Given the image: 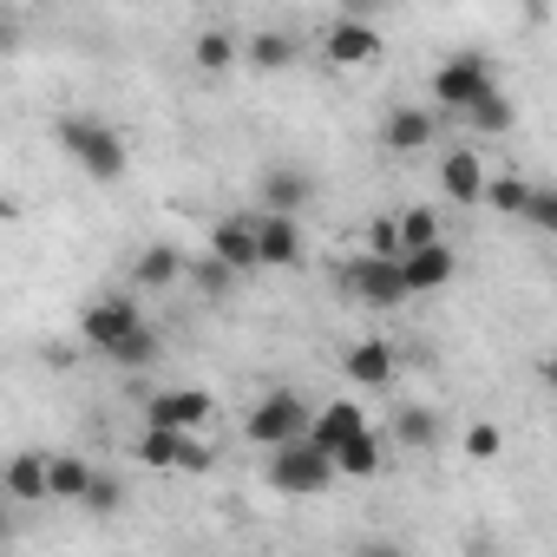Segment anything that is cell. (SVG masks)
<instances>
[{"label": "cell", "mask_w": 557, "mask_h": 557, "mask_svg": "<svg viewBox=\"0 0 557 557\" xmlns=\"http://www.w3.org/2000/svg\"><path fill=\"white\" fill-rule=\"evenodd\" d=\"M335 466H342V479H374V472H381V433L361 426L355 440H342V446H335Z\"/></svg>", "instance_id": "44dd1931"}, {"label": "cell", "mask_w": 557, "mask_h": 557, "mask_svg": "<svg viewBox=\"0 0 557 557\" xmlns=\"http://www.w3.org/2000/svg\"><path fill=\"white\" fill-rule=\"evenodd\" d=\"M184 446H190L184 426H151L145 420V433H138V459L145 466H184Z\"/></svg>", "instance_id": "7402d4cb"}, {"label": "cell", "mask_w": 557, "mask_h": 557, "mask_svg": "<svg viewBox=\"0 0 557 557\" xmlns=\"http://www.w3.org/2000/svg\"><path fill=\"white\" fill-rule=\"evenodd\" d=\"M492 86H498V79H492V66H485L479 53H453V60L433 73V106L459 119V112H466L472 99H485Z\"/></svg>", "instance_id": "5b68a950"}, {"label": "cell", "mask_w": 557, "mask_h": 557, "mask_svg": "<svg viewBox=\"0 0 557 557\" xmlns=\"http://www.w3.org/2000/svg\"><path fill=\"white\" fill-rule=\"evenodd\" d=\"M256 197H262V210H302L315 197V177L296 171V164H275V171L256 177Z\"/></svg>", "instance_id": "4fadbf2b"}, {"label": "cell", "mask_w": 557, "mask_h": 557, "mask_svg": "<svg viewBox=\"0 0 557 557\" xmlns=\"http://www.w3.org/2000/svg\"><path fill=\"white\" fill-rule=\"evenodd\" d=\"M394 433H400V446H413V453H426V446L440 440V420H433L426 407H400V420H394Z\"/></svg>", "instance_id": "d4e9b609"}, {"label": "cell", "mask_w": 557, "mask_h": 557, "mask_svg": "<svg viewBox=\"0 0 557 557\" xmlns=\"http://www.w3.org/2000/svg\"><path fill=\"white\" fill-rule=\"evenodd\" d=\"M190 60H197L203 73H223V66H236V40L210 27V34H197V47H190Z\"/></svg>", "instance_id": "484cf974"}, {"label": "cell", "mask_w": 557, "mask_h": 557, "mask_svg": "<svg viewBox=\"0 0 557 557\" xmlns=\"http://www.w3.org/2000/svg\"><path fill=\"white\" fill-rule=\"evenodd\" d=\"M524 223H537V230H550V236H557V190H531Z\"/></svg>", "instance_id": "d6a6232c"}, {"label": "cell", "mask_w": 557, "mask_h": 557, "mask_svg": "<svg viewBox=\"0 0 557 557\" xmlns=\"http://www.w3.org/2000/svg\"><path fill=\"white\" fill-rule=\"evenodd\" d=\"M60 145L73 151V164L92 177V184H119L125 177V138L112 125H92V119H60Z\"/></svg>", "instance_id": "7a4b0ae2"}, {"label": "cell", "mask_w": 557, "mask_h": 557, "mask_svg": "<svg viewBox=\"0 0 557 557\" xmlns=\"http://www.w3.org/2000/svg\"><path fill=\"white\" fill-rule=\"evenodd\" d=\"M190 283H197L203 296H230V283H236V269H230L223 256H203V262L190 269Z\"/></svg>", "instance_id": "83f0119b"}, {"label": "cell", "mask_w": 557, "mask_h": 557, "mask_svg": "<svg viewBox=\"0 0 557 557\" xmlns=\"http://www.w3.org/2000/svg\"><path fill=\"white\" fill-rule=\"evenodd\" d=\"M210 256H223L236 275L262 269V236H256V216H223V223L210 230Z\"/></svg>", "instance_id": "30bf717a"}, {"label": "cell", "mask_w": 557, "mask_h": 557, "mask_svg": "<svg viewBox=\"0 0 557 557\" xmlns=\"http://www.w3.org/2000/svg\"><path fill=\"white\" fill-rule=\"evenodd\" d=\"M296 60H302V47H296V34H283V27H269V34L249 40V66H256V73H289Z\"/></svg>", "instance_id": "ac0fdd59"}, {"label": "cell", "mask_w": 557, "mask_h": 557, "mask_svg": "<svg viewBox=\"0 0 557 557\" xmlns=\"http://www.w3.org/2000/svg\"><path fill=\"white\" fill-rule=\"evenodd\" d=\"M361 426H368L361 400H335V407H322V413H315V426H309V433H315V440H322V446L335 453V446H342V440H355Z\"/></svg>", "instance_id": "ffe728a7"}, {"label": "cell", "mask_w": 557, "mask_h": 557, "mask_svg": "<svg viewBox=\"0 0 557 557\" xmlns=\"http://www.w3.org/2000/svg\"><path fill=\"white\" fill-rule=\"evenodd\" d=\"M86 511H119L125 505V479H112V472H92V485H86V498H79Z\"/></svg>", "instance_id": "f546056e"}, {"label": "cell", "mask_w": 557, "mask_h": 557, "mask_svg": "<svg viewBox=\"0 0 557 557\" xmlns=\"http://www.w3.org/2000/svg\"><path fill=\"white\" fill-rule=\"evenodd\" d=\"M256 236H262V269H296L302 262V223H296V210H262Z\"/></svg>", "instance_id": "9c48e42d"}, {"label": "cell", "mask_w": 557, "mask_h": 557, "mask_svg": "<svg viewBox=\"0 0 557 557\" xmlns=\"http://www.w3.org/2000/svg\"><path fill=\"white\" fill-rule=\"evenodd\" d=\"M210 413H216V400H210L203 387H164V394L145 400V420H151V426H184V433H197V426H210Z\"/></svg>", "instance_id": "ba28073f"}, {"label": "cell", "mask_w": 557, "mask_h": 557, "mask_svg": "<svg viewBox=\"0 0 557 557\" xmlns=\"http://www.w3.org/2000/svg\"><path fill=\"white\" fill-rule=\"evenodd\" d=\"M368 249H374V256H407L400 216H374V223H368Z\"/></svg>", "instance_id": "4dcf8cb0"}, {"label": "cell", "mask_w": 557, "mask_h": 557, "mask_svg": "<svg viewBox=\"0 0 557 557\" xmlns=\"http://www.w3.org/2000/svg\"><path fill=\"white\" fill-rule=\"evenodd\" d=\"M433 132H440V119H433V112H420V106H394V112H387V125H381L387 151H400V158L426 151V145H433Z\"/></svg>", "instance_id": "5bb4252c"}, {"label": "cell", "mask_w": 557, "mask_h": 557, "mask_svg": "<svg viewBox=\"0 0 557 557\" xmlns=\"http://www.w3.org/2000/svg\"><path fill=\"white\" fill-rule=\"evenodd\" d=\"M322 53H329V66H374L381 60V34H374L368 14H342L322 34Z\"/></svg>", "instance_id": "52a82bcc"}, {"label": "cell", "mask_w": 557, "mask_h": 557, "mask_svg": "<svg viewBox=\"0 0 557 557\" xmlns=\"http://www.w3.org/2000/svg\"><path fill=\"white\" fill-rule=\"evenodd\" d=\"M400 236H407V249H420V243H440V216H433L426 203H413V210H400Z\"/></svg>", "instance_id": "f1b7e54d"}, {"label": "cell", "mask_w": 557, "mask_h": 557, "mask_svg": "<svg viewBox=\"0 0 557 557\" xmlns=\"http://www.w3.org/2000/svg\"><path fill=\"white\" fill-rule=\"evenodd\" d=\"M531 190H537V184H524V177H492V184H485V203H492V210H505V216H524Z\"/></svg>", "instance_id": "4316f807"}, {"label": "cell", "mask_w": 557, "mask_h": 557, "mask_svg": "<svg viewBox=\"0 0 557 557\" xmlns=\"http://www.w3.org/2000/svg\"><path fill=\"white\" fill-rule=\"evenodd\" d=\"M106 361H112V368H151V361H158V329L138 322L119 348H106Z\"/></svg>", "instance_id": "603a6c76"}, {"label": "cell", "mask_w": 557, "mask_h": 557, "mask_svg": "<svg viewBox=\"0 0 557 557\" xmlns=\"http://www.w3.org/2000/svg\"><path fill=\"white\" fill-rule=\"evenodd\" d=\"M485 164H479V151L472 145H459V151H446L440 158V190L453 197V203H485Z\"/></svg>", "instance_id": "7c38bea8"}, {"label": "cell", "mask_w": 557, "mask_h": 557, "mask_svg": "<svg viewBox=\"0 0 557 557\" xmlns=\"http://www.w3.org/2000/svg\"><path fill=\"white\" fill-rule=\"evenodd\" d=\"M177 275H184V256H177L171 243H151V249L132 262V283H138V289H171Z\"/></svg>", "instance_id": "d6986e66"}, {"label": "cell", "mask_w": 557, "mask_h": 557, "mask_svg": "<svg viewBox=\"0 0 557 557\" xmlns=\"http://www.w3.org/2000/svg\"><path fill=\"white\" fill-rule=\"evenodd\" d=\"M342 368H348L355 387H387V381H394V348H387V342H355Z\"/></svg>", "instance_id": "e0dca14e"}, {"label": "cell", "mask_w": 557, "mask_h": 557, "mask_svg": "<svg viewBox=\"0 0 557 557\" xmlns=\"http://www.w3.org/2000/svg\"><path fill=\"white\" fill-rule=\"evenodd\" d=\"M138 322H145V315H138V302H132V296H99V302L79 315V342L106 355V348H119Z\"/></svg>", "instance_id": "8992f818"}, {"label": "cell", "mask_w": 557, "mask_h": 557, "mask_svg": "<svg viewBox=\"0 0 557 557\" xmlns=\"http://www.w3.org/2000/svg\"><path fill=\"white\" fill-rule=\"evenodd\" d=\"M348 296L355 302H368V309H400L413 289H407V269H400V256H361L355 269H348Z\"/></svg>", "instance_id": "277c9868"}, {"label": "cell", "mask_w": 557, "mask_h": 557, "mask_svg": "<svg viewBox=\"0 0 557 557\" xmlns=\"http://www.w3.org/2000/svg\"><path fill=\"white\" fill-rule=\"evenodd\" d=\"M498 446H505V433H498L492 420H479V426L466 433V453H472V459H498Z\"/></svg>", "instance_id": "1f68e13d"}, {"label": "cell", "mask_w": 557, "mask_h": 557, "mask_svg": "<svg viewBox=\"0 0 557 557\" xmlns=\"http://www.w3.org/2000/svg\"><path fill=\"white\" fill-rule=\"evenodd\" d=\"M400 269H407V289H413V296H433V289H446L453 275H459V256H453L446 243H420V249L400 256Z\"/></svg>", "instance_id": "8fae6325"}, {"label": "cell", "mask_w": 557, "mask_h": 557, "mask_svg": "<svg viewBox=\"0 0 557 557\" xmlns=\"http://www.w3.org/2000/svg\"><path fill=\"white\" fill-rule=\"evenodd\" d=\"M315 426V413H309V400L302 394H269V400H256L249 407V420H243V433L269 453V446H289V440H302Z\"/></svg>", "instance_id": "3957f363"}, {"label": "cell", "mask_w": 557, "mask_h": 557, "mask_svg": "<svg viewBox=\"0 0 557 557\" xmlns=\"http://www.w3.org/2000/svg\"><path fill=\"white\" fill-rule=\"evenodd\" d=\"M335 479H342V466H335V453H329L315 433H302V440H289V446H269V485H275V492L315 498V492H329Z\"/></svg>", "instance_id": "6da1fadb"}, {"label": "cell", "mask_w": 557, "mask_h": 557, "mask_svg": "<svg viewBox=\"0 0 557 557\" xmlns=\"http://www.w3.org/2000/svg\"><path fill=\"white\" fill-rule=\"evenodd\" d=\"M8 498H21V505L53 498V453H14V466H8Z\"/></svg>", "instance_id": "9a60e30c"}, {"label": "cell", "mask_w": 557, "mask_h": 557, "mask_svg": "<svg viewBox=\"0 0 557 557\" xmlns=\"http://www.w3.org/2000/svg\"><path fill=\"white\" fill-rule=\"evenodd\" d=\"M86 485H92V466H86V459H73V453H60V459H53V498L79 505V498H86Z\"/></svg>", "instance_id": "cb8c5ba5"}, {"label": "cell", "mask_w": 557, "mask_h": 557, "mask_svg": "<svg viewBox=\"0 0 557 557\" xmlns=\"http://www.w3.org/2000/svg\"><path fill=\"white\" fill-rule=\"evenodd\" d=\"M544 387H550V394H557V355H550V361H544Z\"/></svg>", "instance_id": "836d02e7"}, {"label": "cell", "mask_w": 557, "mask_h": 557, "mask_svg": "<svg viewBox=\"0 0 557 557\" xmlns=\"http://www.w3.org/2000/svg\"><path fill=\"white\" fill-rule=\"evenodd\" d=\"M459 125H466V138H505V132L518 125V112H511V99L492 86L485 99H472V106L459 112Z\"/></svg>", "instance_id": "2e32d148"}]
</instances>
